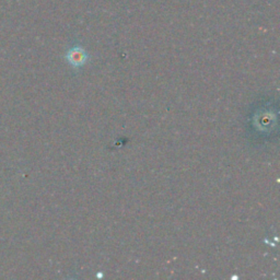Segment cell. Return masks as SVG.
Returning <instances> with one entry per match:
<instances>
[{"mask_svg": "<svg viewBox=\"0 0 280 280\" xmlns=\"http://www.w3.org/2000/svg\"><path fill=\"white\" fill-rule=\"evenodd\" d=\"M68 59H69V63L71 65L78 67L86 63L87 54L81 47H73L68 53Z\"/></svg>", "mask_w": 280, "mask_h": 280, "instance_id": "cell-1", "label": "cell"}]
</instances>
